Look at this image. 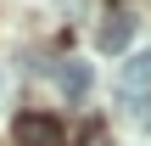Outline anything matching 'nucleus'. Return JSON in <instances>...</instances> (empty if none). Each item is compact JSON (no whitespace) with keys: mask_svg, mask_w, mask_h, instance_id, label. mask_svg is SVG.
<instances>
[{"mask_svg":"<svg viewBox=\"0 0 151 146\" xmlns=\"http://www.w3.org/2000/svg\"><path fill=\"white\" fill-rule=\"evenodd\" d=\"M11 135H17V146H67V129L50 113H22L11 124Z\"/></svg>","mask_w":151,"mask_h":146,"instance_id":"1","label":"nucleus"},{"mask_svg":"<svg viewBox=\"0 0 151 146\" xmlns=\"http://www.w3.org/2000/svg\"><path fill=\"white\" fill-rule=\"evenodd\" d=\"M50 79L62 84V96H67V101H84V96H90V62H56V68H50Z\"/></svg>","mask_w":151,"mask_h":146,"instance_id":"2","label":"nucleus"},{"mask_svg":"<svg viewBox=\"0 0 151 146\" xmlns=\"http://www.w3.org/2000/svg\"><path fill=\"white\" fill-rule=\"evenodd\" d=\"M129 39H134V17H123V11H118V17H106V23H101V34H95V45H101L106 56L129 51Z\"/></svg>","mask_w":151,"mask_h":146,"instance_id":"3","label":"nucleus"},{"mask_svg":"<svg viewBox=\"0 0 151 146\" xmlns=\"http://www.w3.org/2000/svg\"><path fill=\"white\" fill-rule=\"evenodd\" d=\"M146 84H151V51H140V56L123 68V90H129V96H140Z\"/></svg>","mask_w":151,"mask_h":146,"instance_id":"4","label":"nucleus"},{"mask_svg":"<svg viewBox=\"0 0 151 146\" xmlns=\"http://www.w3.org/2000/svg\"><path fill=\"white\" fill-rule=\"evenodd\" d=\"M0 90H6V84H0Z\"/></svg>","mask_w":151,"mask_h":146,"instance_id":"5","label":"nucleus"}]
</instances>
